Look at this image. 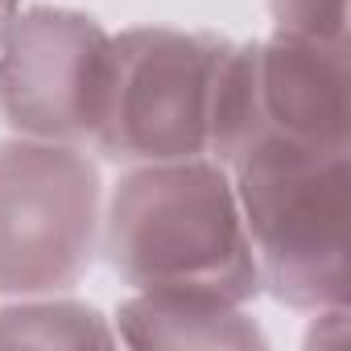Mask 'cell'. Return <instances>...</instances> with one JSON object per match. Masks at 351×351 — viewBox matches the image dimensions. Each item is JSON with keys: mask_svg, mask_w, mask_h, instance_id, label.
<instances>
[{"mask_svg": "<svg viewBox=\"0 0 351 351\" xmlns=\"http://www.w3.org/2000/svg\"><path fill=\"white\" fill-rule=\"evenodd\" d=\"M116 330L95 306L46 293L13 298L0 310V347H108Z\"/></svg>", "mask_w": 351, "mask_h": 351, "instance_id": "ba28073f", "label": "cell"}, {"mask_svg": "<svg viewBox=\"0 0 351 351\" xmlns=\"http://www.w3.org/2000/svg\"><path fill=\"white\" fill-rule=\"evenodd\" d=\"M228 50L219 34L161 25L112 34L91 149L128 165L211 157Z\"/></svg>", "mask_w": 351, "mask_h": 351, "instance_id": "3957f363", "label": "cell"}, {"mask_svg": "<svg viewBox=\"0 0 351 351\" xmlns=\"http://www.w3.org/2000/svg\"><path fill=\"white\" fill-rule=\"evenodd\" d=\"M273 25L285 34L347 42V0H269Z\"/></svg>", "mask_w": 351, "mask_h": 351, "instance_id": "9c48e42d", "label": "cell"}, {"mask_svg": "<svg viewBox=\"0 0 351 351\" xmlns=\"http://www.w3.org/2000/svg\"><path fill=\"white\" fill-rule=\"evenodd\" d=\"M116 339L128 347H261L265 335L256 322L223 298L207 293H153V289H132V298L116 314Z\"/></svg>", "mask_w": 351, "mask_h": 351, "instance_id": "52a82bcc", "label": "cell"}, {"mask_svg": "<svg viewBox=\"0 0 351 351\" xmlns=\"http://www.w3.org/2000/svg\"><path fill=\"white\" fill-rule=\"evenodd\" d=\"M17 9H21V0H0V34H5V25L17 17Z\"/></svg>", "mask_w": 351, "mask_h": 351, "instance_id": "30bf717a", "label": "cell"}, {"mask_svg": "<svg viewBox=\"0 0 351 351\" xmlns=\"http://www.w3.org/2000/svg\"><path fill=\"white\" fill-rule=\"evenodd\" d=\"M112 34L75 9L34 5L0 34V116L29 141H95Z\"/></svg>", "mask_w": 351, "mask_h": 351, "instance_id": "5b68a950", "label": "cell"}, {"mask_svg": "<svg viewBox=\"0 0 351 351\" xmlns=\"http://www.w3.org/2000/svg\"><path fill=\"white\" fill-rule=\"evenodd\" d=\"M108 265L132 289L252 302L261 269L232 173L215 157L145 161L120 173L104 215Z\"/></svg>", "mask_w": 351, "mask_h": 351, "instance_id": "6da1fadb", "label": "cell"}, {"mask_svg": "<svg viewBox=\"0 0 351 351\" xmlns=\"http://www.w3.org/2000/svg\"><path fill=\"white\" fill-rule=\"evenodd\" d=\"M104 182L79 145H0V293L46 298L79 285L99 244Z\"/></svg>", "mask_w": 351, "mask_h": 351, "instance_id": "277c9868", "label": "cell"}, {"mask_svg": "<svg viewBox=\"0 0 351 351\" xmlns=\"http://www.w3.org/2000/svg\"><path fill=\"white\" fill-rule=\"evenodd\" d=\"M228 173L261 269V289L310 314L347 306V149L261 132L228 161Z\"/></svg>", "mask_w": 351, "mask_h": 351, "instance_id": "7a4b0ae2", "label": "cell"}, {"mask_svg": "<svg viewBox=\"0 0 351 351\" xmlns=\"http://www.w3.org/2000/svg\"><path fill=\"white\" fill-rule=\"evenodd\" d=\"M248 116L261 132L347 149V42L273 29L248 42Z\"/></svg>", "mask_w": 351, "mask_h": 351, "instance_id": "8992f818", "label": "cell"}]
</instances>
